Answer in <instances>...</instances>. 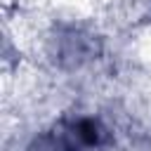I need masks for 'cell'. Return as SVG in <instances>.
<instances>
[{
    "label": "cell",
    "instance_id": "1",
    "mask_svg": "<svg viewBox=\"0 0 151 151\" xmlns=\"http://www.w3.org/2000/svg\"><path fill=\"white\" fill-rule=\"evenodd\" d=\"M113 144L111 127L90 113L61 116L33 142V151H106Z\"/></svg>",
    "mask_w": 151,
    "mask_h": 151
}]
</instances>
